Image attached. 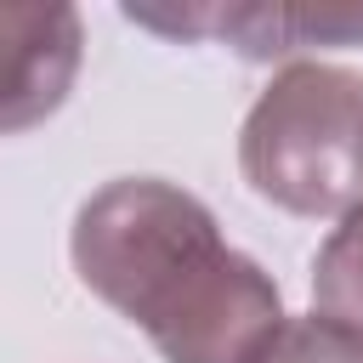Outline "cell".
Wrapping results in <instances>:
<instances>
[{"instance_id": "obj_1", "label": "cell", "mask_w": 363, "mask_h": 363, "mask_svg": "<svg viewBox=\"0 0 363 363\" xmlns=\"http://www.w3.org/2000/svg\"><path fill=\"white\" fill-rule=\"evenodd\" d=\"M79 284L130 318L164 363H244L278 323V284L221 238L204 199L159 176L96 187L68 233Z\"/></svg>"}, {"instance_id": "obj_2", "label": "cell", "mask_w": 363, "mask_h": 363, "mask_svg": "<svg viewBox=\"0 0 363 363\" xmlns=\"http://www.w3.org/2000/svg\"><path fill=\"white\" fill-rule=\"evenodd\" d=\"M238 170L255 199L289 216H352L363 204V74L289 62L238 130Z\"/></svg>"}, {"instance_id": "obj_3", "label": "cell", "mask_w": 363, "mask_h": 363, "mask_svg": "<svg viewBox=\"0 0 363 363\" xmlns=\"http://www.w3.org/2000/svg\"><path fill=\"white\" fill-rule=\"evenodd\" d=\"M125 17L176 40H221L250 62H306V51L363 45V6H125Z\"/></svg>"}, {"instance_id": "obj_4", "label": "cell", "mask_w": 363, "mask_h": 363, "mask_svg": "<svg viewBox=\"0 0 363 363\" xmlns=\"http://www.w3.org/2000/svg\"><path fill=\"white\" fill-rule=\"evenodd\" d=\"M79 74V17L68 6H0V125L28 130L57 113Z\"/></svg>"}, {"instance_id": "obj_5", "label": "cell", "mask_w": 363, "mask_h": 363, "mask_svg": "<svg viewBox=\"0 0 363 363\" xmlns=\"http://www.w3.org/2000/svg\"><path fill=\"white\" fill-rule=\"evenodd\" d=\"M312 301L323 318L363 335V204L340 216V227L323 238L312 261Z\"/></svg>"}, {"instance_id": "obj_6", "label": "cell", "mask_w": 363, "mask_h": 363, "mask_svg": "<svg viewBox=\"0 0 363 363\" xmlns=\"http://www.w3.org/2000/svg\"><path fill=\"white\" fill-rule=\"evenodd\" d=\"M244 363H363V335L312 312V318H284Z\"/></svg>"}]
</instances>
